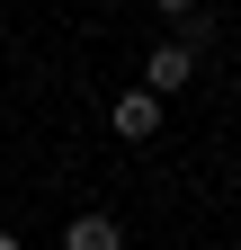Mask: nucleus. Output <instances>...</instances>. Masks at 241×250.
<instances>
[{
	"instance_id": "f03ea898",
	"label": "nucleus",
	"mask_w": 241,
	"mask_h": 250,
	"mask_svg": "<svg viewBox=\"0 0 241 250\" xmlns=\"http://www.w3.org/2000/svg\"><path fill=\"white\" fill-rule=\"evenodd\" d=\"M107 125H116L125 143H143V134H161V99H152V89H125V99L107 107Z\"/></svg>"
},
{
	"instance_id": "7ed1b4c3",
	"label": "nucleus",
	"mask_w": 241,
	"mask_h": 250,
	"mask_svg": "<svg viewBox=\"0 0 241 250\" xmlns=\"http://www.w3.org/2000/svg\"><path fill=\"white\" fill-rule=\"evenodd\" d=\"M63 250H125V224H116V214H72Z\"/></svg>"
},
{
	"instance_id": "f257e3e1",
	"label": "nucleus",
	"mask_w": 241,
	"mask_h": 250,
	"mask_svg": "<svg viewBox=\"0 0 241 250\" xmlns=\"http://www.w3.org/2000/svg\"><path fill=\"white\" fill-rule=\"evenodd\" d=\"M188 72H197V36H161L152 62H143V89H152V99H170V89H188Z\"/></svg>"
},
{
	"instance_id": "20e7f679",
	"label": "nucleus",
	"mask_w": 241,
	"mask_h": 250,
	"mask_svg": "<svg viewBox=\"0 0 241 250\" xmlns=\"http://www.w3.org/2000/svg\"><path fill=\"white\" fill-rule=\"evenodd\" d=\"M152 9H170V18H179V9H188V0H152Z\"/></svg>"
},
{
	"instance_id": "39448f33",
	"label": "nucleus",
	"mask_w": 241,
	"mask_h": 250,
	"mask_svg": "<svg viewBox=\"0 0 241 250\" xmlns=\"http://www.w3.org/2000/svg\"><path fill=\"white\" fill-rule=\"evenodd\" d=\"M0 250H27V241H18V232H0Z\"/></svg>"
}]
</instances>
